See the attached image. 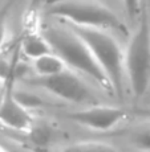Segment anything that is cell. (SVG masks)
<instances>
[{
  "label": "cell",
  "instance_id": "16",
  "mask_svg": "<svg viewBox=\"0 0 150 152\" xmlns=\"http://www.w3.org/2000/svg\"><path fill=\"white\" fill-rule=\"evenodd\" d=\"M11 65L8 61H5L4 58H0V78H7L10 74Z\"/></svg>",
  "mask_w": 150,
  "mask_h": 152
},
{
  "label": "cell",
  "instance_id": "8",
  "mask_svg": "<svg viewBox=\"0 0 150 152\" xmlns=\"http://www.w3.org/2000/svg\"><path fill=\"white\" fill-rule=\"evenodd\" d=\"M21 52L27 58L33 61L41 56L53 52V49L41 32H31L23 39Z\"/></svg>",
  "mask_w": 150,
  "mask_h": 152
},
{
  "label": "cell",
  "instance_id": "2",
  "mask_svg": "<svg viewBox=\"0 0 150 152\" xmlns=\"http://www.w3.org/2000/svg\"><path fill=\"white\" fill-rule=\"evenodd\" d=\"M49 15L67 23V25L102 29L122 37L129 36L125 23L98 0H55L49 8Z\"/></svg>",
  "mask_w": 150,
  "mask_h": 152
},
{
  "label": "cell",
  "instance_id": "11",
  "mask_svg": "<svg viewBox=\"0 0 150 152\" xmlns=\"http://www.w3.org/2000/svg\"><path fill=\"white\" fill-rule=\"evenodd\" d=\"M68 150L73 151H113L114 145L109 144V143H102V142H78L76 144L68 147Z\"/></svg>",
  "mask_w": 150,
  "mask_h": 152
},
{
  "label": "cell",
  "instance_id": "5",
  "mask_svg": "<svg viewBox=\"0 0 150 152\" xmlns=\"http://www.w3.org/2000/svg\"><path fill=\"white\" fill-rule=\"evenodd\" d=\"M31 83L69 103L92 104L96 101L85 81L69 68L51 77H39Z\"/></svg>",
  "mask_w": 150,
  "mask_h": 152
},
{
  "label": "cell",
  "instance_id": "12",
  "mask_svg": "<svg viewBox=\"0 0 150 152\" xmlns=\"http://www.w3.org/2000/svg\"><path fill=\"white\" fill-rule=\"evenodd\" d=\"M13 95L16 97L17 101H19L23 106L27 107L29 111L35 110V109H39L40 106H43V101H41L37 95L32 94V93H28V91H13Z\"/></svg>",
  "mask_w": 150,
  "mask_h": 152
},
{
  "label": "cell",
  "instance_id": "14",
  "mask_svg": "<svg viewBox=\"0 0 150 152\" xmlns=\"http://www.w3.org/2000/svg\"><path fill=\"white\" fill-rule=\"evenodd\" d=\"M29 134L37 144H45L49 142V138H51V132H49V128L47 126H32Z\"/></svg>",
  "mask_w": 150,
  "mask_h": 152
},
{
  "label": "cell",
  "instance_id": "9",
  "mask_svg": "<svg viewBox=\"0 0 150 152\" xmlns=\"http://www.w3.org/2000/svg\"><path fill=\"white\" fill-rule=\"evenodd\" d=\"M68 69L67 64L57 53L51 52L33 60V70L39 77H51Z\"/></svg>",
  "mask_w": 150,
  "mask_h": 152
},
{
  "label": "cell",
  "instance_id": "1",
  "mask_svg": "<svg viewBox=\"0 0 150 152\" xmlns=\"http://www.w3.org/2000/svg\"><path fill=\"white\" fill-rule=\"evenodd\" d=\"M41 33L47 37L55 53H57L69 69L86 75L104 91L114 94L113 86L105 72L98 65L86 42L67 25V28L45 25Z\"/></svg>",
  "mask_w": 150,
  "mask_h": 152
},
{
  "label": "cell",
  "instance_id": "10",
  "mask_svg": "<svg viewBox=\"0 0 150 152\" xmlns=\"http://www.w3.org/2000/svg\"><path fill=\"white\" fill-rule=\"evenodd\" d=\"M130 143L141 151H150V123H143L136 127L130 134Z\"/></svg>",
  "mask_w": 150,
  "mask_h": 152
},
{
  "label": "cell",
  "instance_id": "6",
  "mask_svg": "<svg viewBox=\"0 0 150 152\" xmlns=\"http://www.w3.org/2000/svg\"><path fill=\"white\" fill-rule=\"evenodd\" d=\"M128 111L116 106L93 104L69 114V118L81 127L97 132H108L128 118Z\"/></svg>",
  "mask_w": 150,
  "mask_h": 152
},
{
  "label": "cell",
  "instance_id": "7",
  "mask_svg": "<svg viewBox=\"0 0 150 152\" xmlns=\"http://www.w3.org/2000/svg\"><path fill=\"white\" fill-rule=\"evenodd\" d=\"M0 123L7 128L20 132H29L33 126L31 111L17 101L11 89L3 94L0 103Z\"/></svg>",
  "mask_w": 150,
  "mask_h": 152
},
{
  "label": "cell",
  "instance_id": "3",
  "mask_svg": "<svg viewBox=\"0 0 150 152\" xmlns=\"http://www.w3.org/2000/svg\"><path fill=\"white\" fill-rule=\"evenodd\" d=\"M86 42L98 65L105 74L109 77L114 94L118 98L125 93L126 72H125V50L117 39L108 31L93 28H82L76 25H68Z\"/></svg>",
  "mask_w": 150,
  "mask_h": 152
},
{
  "label": "cell",
  "instance_id": "17",
  "mask_svg": "<svg viewBox=\"0 0 150 152\" xmlns=\"http://www.w3.org/2000/svg\"><path fill=\"white\" fill-rule=\"evenodd\" d=\"M1 99H3V94H0V103H1Z\"/></svg>",
  "mask_w": 150,
  "mask_h": 152
},
{
  "label": "cell",
  "instance_id": "15",
  "mask_svg": "<svg viewBox=\"0 0 150 152\" xmlns=\"http://www.w3.org/2000/svg\"><path fill=\"white\" fill-rule=\"evenodd\" d=\"M141 0H122L123 3V7H125V11L126 13L129 15V17H130L132 20H134L137 16H140L141 13Z\"/></svg>",
  "mask_w": 150,
  "mask_h": 152
},
{
  "label": "cell",
  "instance_id": "13",
  "mask_svg": "<svg viewBox=\"0 0 150 152\" xmlns=\"http://www.w3.org/2000/svg\"><path fill=\"white\" fill-rule=\"evenodd\" d=\"M15 0H8L4 5L0 7V46L3 45L7 36V24H8V17L11 13V8L13 5Z\"/></svg>",
  "mask_w": 150,
  "mask_h": 152
},
{
  "label": "cell",
  "instance_id": "4",
  "mask_svg": "<svg viewBox=\"0 0 150 152\" xmlns=\"http://www.w3.org/2000/svg\"><path fill=\"white\" fill-rule=\"evenodd\" d=\"M125 72L132 94L142 98L150 87V20L145 10L125 49Z\"/></svg>",
  "mask_w": 150,
  "mask_h": 152
}]
</instances>
